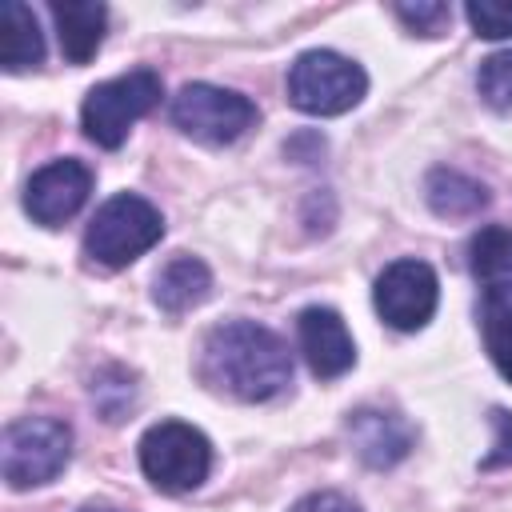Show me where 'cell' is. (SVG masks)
<instances>
[{
    "label": "cell",
    "mask_w": 512,
    "mask_h": 512,
    "mask_svg": "<svg viewBox=\"0 0 512 512\" xmlns=\"http://www.w3.org/2000/svg\"><path fill=\"white\" fill-rule=\"evenodd\" d=\"M200 380L244 404H260L292 384V352L256 320H224L204 336Z\"/></svg>",
    "instance_id": "6da1fadb"
},
{
    "label": "cell",
    "mask_w": 512,
    "mask_h": 512,
    "mask_svg": "<svg viewBox=\"0 0 512 512\" xmlns=\"http://www.w3.org/2000/svg\"><path fill=\"white\" fill-rule=\"evenodd\" d=\"M160 236H164L160 208L136 192H116L96 208L92 224L84 228V256L100 268H128L152 244H160Z\"/></svg>",
    "instance_id": "7a4b0ae2"
},
{
    "label": "cell",
    "mask_w": 512,
    "mask_h": 512,
    "mask_svg": "<svg viewBox=\"0 0 512 512\" xmlns=\"http://www.w3.org/2000/svg\"><path fill=\"white\" fill-rule=\"evenodd\" d=\"M164 96V84L152 68H132L124 76H112L96 88H88L80 104V128L100 148H120L140 116H148Z\"/></svg>",
    "instance_id": "3957f363"
},
{
    "label": "cell",
    "mask_w": 512,
    "mask_h": 512,
    "mask_svg": "<svg viewBox=\"0 0 512 512\" xmlns=\"http://www.w3.org/2000/svg\"><path fill=\"white\" fill-rule=\"evenodd\" d=\"M364 92L368 72L332 48H308L288 68V100L308 116H340L356 108Z\"/></svg>",
    "instance_id": "277c9868"
},
{
    "label": "cell",
    "mask_w": 512,
    "mask_h": 512,
    "mask_svg": "<svg viewBox=\"0 0 512 512\" xmlns=\"http://www.w3.org/2000/svg\"><path fill=\"white\" fill-rule=\"evenodd\" d=\"M140 472L168 496L192 492L212 472V444L184 420H160L140 436Z\"/></svg>",
    "instance_id": "5b68a950"
},
{
    "label": "cell",
    "mask_w": 512,
    "mask_h": 512,
    "mask_svg": "<svg viewBox=\"0 0 512 512\" xmlns=\"http://www.w3.org/2000/svg\"><path fill=\"white\" fill-rule=\"evenodd\" d=\"M72 456V428L56 416H24L4 428L0 468L8 488H40L68 468Z\"/></svg>",
    "instance_id": "8992f818"
},
{
    "label": "cell",
    "mask_w": 512,
    "mask_h": 512,
    "mask_svg": "<svg viewBox=\"0 0 512 512\" xmlns=\"http://www.w3.org/2000/svg\"><path fill=\"white\" fill-rule=\"evenodd\" d=\"M256 120H260L256 104L232 88H216V84L196 80L172 96V124L200 144H232Z\"/></svg>",
    "instance_id": "52a82bcc"
},
{
    "label": "cell",
    "mask_w": 512,
    "mask_h": 512,
    "mask_svg": "<svg viewBox=\"0 0 512 512\" xmlns=\"http://www.w3.org/2000/svg\"><path fill=\"white\" fill-rule=\"evenodd\" d=\"M436 300H440V280H436L432 264H424L416 256L392 260L376 276V288H372L376 316L396 332H420L432 320Z\"/></svg>",
    "instance_id": "ba28073f"
},
{
    "label": "cell",
    "mask_w": 512,
    "mask_h": 512,
    "mask_svg": "<svg viewBox=\"0 0 512 512\" xmlns=\"http://www.w3.org/2000/svg\"><path fill=\"white\" fill-rule=\"evenodd\" d=\"M88 192H92V168L76 156H64L32 172V180L24 184V212L44 228H60L84 208Z\"/></svg>",
    "instance_id": "9c48e42d"
},
{
    "label": "cell",
    "mask_w": 512,
    "mask_h": 512,
    "mask_svg": "<svg viewBox=\"0 0 512 512\" xmlns=\"http://www.w3.org/2000/svg\"><path fill=\"white\" fill-rule=\"evenodd\" d=\"M296 340H300V352H304L308 372L316 380H336L356 364V344H352L348 324L336 308L308 304L296 316Z\"/></svg>",
    "instance_id": "30bf717a"
},
{
    "label": "cell",
    "mask_w": 512,
    "mask_h": 512,
    "mask_svg": "<svg viewBox=\"0 0 512 512\" xmlns=\"http://www.w3.org/2000/svg\"><path fill=\"white\" fill-rule=\"evenodd\" d=\"M348 436H352V448L356 456L368 464V468H392L400 464L408 452H412V424L396 412H384V408H356L348 416Z\"/></svg>",
    "instance_id": "8fae6325"
},
{
    "label": "cell",
    "mask_w": 512,
    "mask_h": 512,
    "mask_svg": "<svg viewBox=\"0 0 512 512\" xmlns=\"http://www.w3.org/2000/svg\"><path fill=\"white\" fill-rule=\"evenodd\" d=\"M60 36V52L68 64H88L104 40L108 8L100 0H52L48 4Z\"/></svg>",
    "instance_id": "7c38bea8"
},
{
    "label": "cell",
    "mask_w": 512,
    "mask_h": 512,
    "mask_svg": "<svg viewBox=\"0 0 512 512\" xmlns=\"http://www.w3.org/2000/svg\"><path fill=\"white\" fill-rule=\"evenodd\" d=\"M208 292H212V272H208V264L200 256H188V252L172 256L152 280V300L168 316H180V312L204 304Z\"/></svg>",
    "instance_id": "4fadbf2b"
},
{
    "label": "cell",
    "mask_w": 512,
    "mask_h": 512,
    "mask_svg": "<svg viewBox=\"0 0 512 512\" xmlns=\"http://www.w3.org/2000/svg\"><path fill=\"white\" fill-rule=\"evenodd\" d=\"M424 196H428V208L444 220L480 216V208H488V200H492L488 188L460 168H432L424 180Z\"/></svg>",
    "instance_id": "5bb4252c"
},
{
    "label": "cell",
    "mask_w": 512,
    "mask_h": 512,
    "mask_svg": "<svg viewBox=\"0 0 512 512\" xmlns=\"http://www.w3.org/2000/svg\"><path fill=\"white\" fill-rule=\"evenodd\" d=\"M480 336L496 372L512 384V280L484 284L480 296Z\"/></svg>",
    "instance_id": "9a60e30c"
},
{
    "label": "cell",
    "mask_w": 512,
    "mask_h": 512,
    "mask_svg": "<svg viewBox=\"0 0 512 512\" xmlns=\"http://www.w3.org/2000/svg\"><path fill=\"white\" fill-rule=\"evenodd\" d=\"M44 60V36L36 24V12L20 0L4 4V24H0V64L4 72H24Z\"/></svg>",
    "instance_id": "2e32d148"
},
{
    "label": "cell",
    "mask_w": 512,
    "mask_h": 512,
    "mask_svg": "<svg viewBox=\"0 0 512 512\" xmlns=\"http://www.w3.org/2000/svg\"><path fill=\"white\" fill-rule=\"evenodd\" d=\"M468 268L480 284L512 280V228L508 224H484L468 240Z\"/></svg>",
    "instance_id": "e0dca14e"
},
{
    "label": "cell",
    "mask_w": 512,
    "mask_h": 512,
    "mask_svg": "<svg viewBox=\"0 0 512 512\" xmlns=\"http://www.w3.org/2000/svg\"><path fill=\"white\" fill-rule=\"evenodd\" d=\"M476 92L488 108L496 112H512V48L492 52L480 60L476 68Z\"/></svg>",
    "instance_id": "ac0fdd59"
},
{
    "label": "cell",
    "mask_w": 512,
    "mask_h": 512,
    "mask_svg": "<svg viewBox=\"0 0 512 512\" xmlns=\"http://www.w3.org/2000/svg\"><path fill=\"white\" fill-rule=\"evenodd\" d=\"M464 16H468L472 32L484 36V40H504V36H512V4H500V0H472V4H464Z\"/></svg>",
    "instance_id": "d6986e66"
},
{
    "label": "cell",
    "mask_w": 512,
    "mask_h": 512,
    "mask_svg": "<svg viewBox=\"0 0 512 512\" xmlns=\"http://www.w3.org/2000/svg\"><path fill=\"white\" fill-rule=\"evenodd\" d=\"M412 32H420V36H440V28L448 24V4H440V0H416V4H396L392 8Z\"/></svg>",
    "instance_id": "ffe728a7"
},
{
    "label": "cell",
    "mask_w": 512,
    "mask_h": 512,
    "mask_svg": "<svg viewBox=\"0 0 512 512\" xmlns=\"http://www.w3.org/2000/svg\"><path fill=\"white\" fill-rule=\"evenodd\" d=\"M492 428H496V440H492V452L480 460L484 472L492 468H512V412L508 408H492Z\"/></svg>",
    "instance_id": "44dd1931"
},
{
    "label": "cell",
    "mask_w": 512,
    "mask_h": 512,
    "mask_svg": "<svg viewBox=\"0 0 512 512\" xmlns=\"http://www.w3.org/2000/svg\"><path fill=\"white\" fill-rule=\"evenodd\" d=\"M288 512H360L344 492H308Z\"/></svg>",
    "instance_id": "7402d4cb"
},
{
    "label": "cell",
    "mask_w": 512,
    "mask_h": 512,
    "mask_svg": "<svg viewBox=\"0 0 512 512\" xmlns=\"http://www.w3.org/2000/svg\"><path fill=\"white\" fill-rule=\"evenodd\" d=\"M84 512H120V508H96V504H92V508H84Z\"/></svg>",
    "instance_id": "603a6c76"
}]
</instances>
